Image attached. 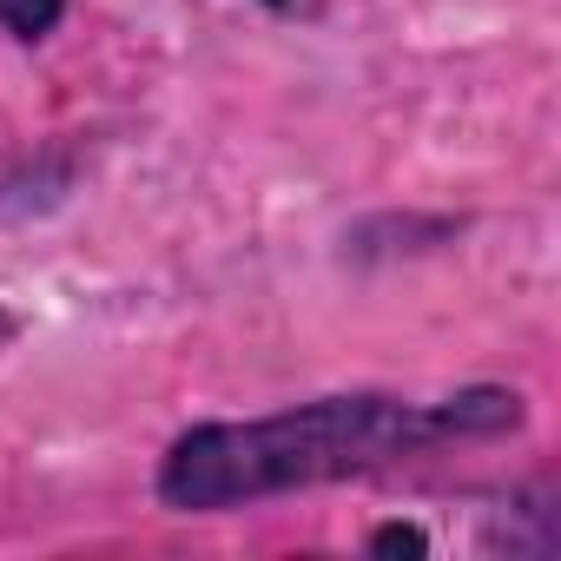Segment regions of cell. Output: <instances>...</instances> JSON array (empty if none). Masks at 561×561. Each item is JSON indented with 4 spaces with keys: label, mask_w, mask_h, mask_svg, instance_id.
<instances>
[{
    "label": "cell",
    "mask_w": 561,
    "mask_h": 561,
    "mask_svg": "<svg viewBox=\"0 0 561 561\" xmlns=\"http://www.w3.org/2000/svg\"><path fill=\"white\" fill-rule=\"evenodd\" d=\"M515 423H522L515 390H462L443 403H410V397H383V390L311 397L277 416L185 430L159 462V502L185 508V515H218V508H244L264 495L370 476V469L423 456L449 436H495Z\"/></svg>",
    "instance_id": "cell-1"
},
{
    "label": "cell",
    "mask_w": 561,
    "mask_h": 561,
    "mask_svg": "<svg viewBox=\"0 0 561 561\" xmlns=\"http://www.w3.org/2000/svg\"><path fill=\"white\" fill-rule=\"evenodd\" d=\"M60 14H67V0H0V34L34 47V41H47L60 27Z\"/></svg>",
    "instance_id": "cell-2"
},
{
    "label": "cell",
    "mask_w": 561,
    "mask_h": 561,
    "mask_svg": "<svg viewBox=\"0 0 561 561\" xmlns=\"http://www.w3.org/2000/svg\"><path fill=\"white\" fill-rule=\"evenodd\" d=\"M14 331H21V324H14V311H0V351L14 344Z\"/></svg>",
    "instance_id": "cell-5"
},
{
    "label": "cell",
    "mask_w": 561,
    "mask_h": 561,
    "mask_svg": "<svg viewBox=\"0 0 561 561\" xmlns=\"http://www.w3.org/2000/svg\"><path fill=\"white\" fill-rule=\"evenodd\" d=\"M370 548H377V554H430V535L410 528V522H390V528L370 535Z\"/></svg>",
    "instance_id": "cell-3"
},
{
    "label": "cell",
    "mask_w": 561,
    "mask_h": 561,
    "mask_svg": "<svg viewBox=\"0 0 561 561\" xmlns=\"http://www.w3.org/2000/svg\"><path fill=\"white\" fill-rule=\"evenodd\" d=\"M271 14H285V21H318L324 14V0H264Z\"/></svg>",
    "instance_id": "cell-4"
}]
</instances>
